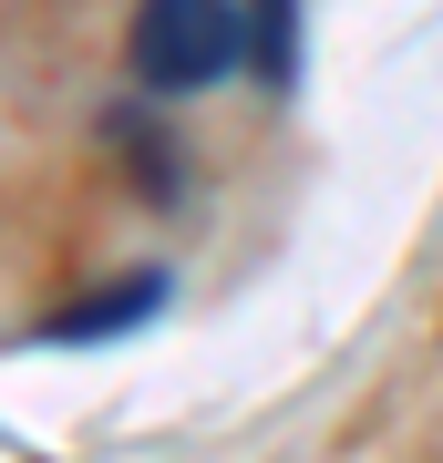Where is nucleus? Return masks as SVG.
<instances>
[{
  "instance_id": "obj_2",
  "label": "nucleus",
  "mask_w": 443,
  "mask_h": 463,
  "mask_svg": "<svg viewBox=\"0 0 443 463\" xmlns=\"http://www.w3.org/2000/svg\"><path fill=\"white\" fill-rule=\"evenodd\" d=\"M165 309V279H124V288H93V298H72V309H52L32 340H114L134 330V319H155Z\"/></svg>"
},
{
  "instance_id": "obj_1",
  "label": "nucleus",
  "mask_w": 443,
  "mask_h": 463,
  "mask_svg": "<svg viewBox=\"0 0 443 463\" xmlns=\"http://www.w3.org/2000/svg\"><path fill=\"white\" fill-rule=\"evenodd\" d=\"M247 21H258V11H227V0H145L124 62H134L145 93H207L217 72H237Z\"/></svg>"
},
{
  "instance_id": "obj_3",
  "label": "nucleus",
  "mask_w": 443,
  "mask_h": 463,
  "mask_svg": "<svg viewBox=\"0 0 443 463\" xmlns=\"http://www.w3.org/2000/svg\"><path fill=\"white\" fill-rule=\"evenodd\" d=\"M289 0H258V42H247V62H258V83H289Z\"/></svg>"
}]
</instances>
